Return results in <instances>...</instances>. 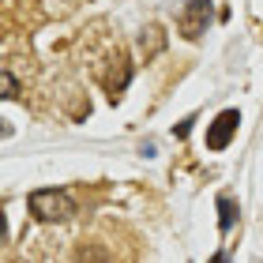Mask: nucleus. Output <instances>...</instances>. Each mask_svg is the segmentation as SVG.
Masks as SVG:
<instances>
[{
	"mask_svg": "<svg viewBox=\"0 0 263 263\" xmlns=\"http://www.w3.org/2000/svg\"><path fill=\"white\" fill-rule=\"evenodd\" d=\"M139 49H143V57H158L162 49H165V34H162V27H147L143 30V38H139Z\"/></svg>",
	"mask_w": 263,
	"mask_h": 263,
	"instance_id": "nucleus-4",
	"label": "nucleus"
},
{
	"mask_svg": "<svg viewBox=\"0 0 263 263\" xmlns=\"http://www.w3.org/2000/svg\"><path fill=\"white\" fill-rule=\"evenodd\" d=\"M211 263H226V256H222V252H214V259H211Z\"/></svg>",
	"mask_w": 263,
	"mask_h": 263,
	"instance_id": "nucleus-10",
	"label": "nucleus"
},
{
	"mask_svg": "<svg viewBox=\"0 0 263 263\" xmlns=\"http://www.w3.org/2000/svg\"><path fill=\"white\" fill-rule=\"evenodd\" d=\"M128 79H132V68H128V61H124V57H117V71H113L109 79H105V87H109V94H113V98H121V94H124Z\"/></svg>",
	"mask_w": 263,
	"mask_h": 263,
	"instance_id": "nucleus-5",
	"label": "nucleus"
},
{
	"mask_svg": "<svg viewBox=\"0 0 263 263\" xmlns=\"http://www.w3.org/2000/svg\"><path fill=\"white\" fill-rule=\"evenodd\" d=\"M4 98H8V102H11V98H19V79L11 76L8 68H4Z\"/></svg>",
	"mask_w": 263,
	"mask_h": 263,
	"instance_id": "nucleus-8",
	"label": "nucleus"
},
{
	"mask_svg": "<svg viewBox=\"0 0 263 263\" xmlns=\"http://www.w3.org/2000/svg\"><path fill=\"white\" fill-rule=\"evenodd\" d=\"M76 263H109V252H105L102 245H79Z\"/></svg>",
	"mask_w": 263,
	"mask_h": 263,
	"instance_id": "nucleus-6",
	"label": "nucleus"
},
{
	"mask_svg": "<svg viewBox=\"0 0 263 263\" xmlns=\"http://www.w3.org/2000/svg\"><path fill=\"white\" fill-rule=\"evenodd\" d=\"M237 124H241V113L237 109H222L214 121L207 124V151H226L237 136Z\"/></svg>",
	"mask_w": 263,
	"mask_h": 263,
	"instance_id": "nucleus-3",
	"label": "nucleus"
},
{
	"mask_svg": "<svg viewBox=\"0 0 263 263\" xmlns=\"http://www.w3.org/2000/svg\"><path fill=\"white\" fill-rule=\"evenodd\" d=\"M27 211L38 222L57 226V222L76 218V199H71V192H64V188H38V192L27 196Z\"/></svg>",
	"mask_w": 263,
	"mask_h": 263,
	"instance_id": "nucleus-1",
	"label": "nucleus"
},
{
	"mask_svg": "<svg viewBox=\"0 0 263 263\" xmlns=\"http://www.w3.org/2000/svg\"><path fill=\"white\" fill-rule=\"evenodd\" d=\"M218 211H222V218H218V230H222V233H230V226H233V214H237L233 199H230V196H218Z\"/></svg>",
	"mask_w": 263,
	"mask_h": 263,
	"instance_id": "nucleus-7",
	"label": "nucleus"
},
{
	"mask_svg": "<svg viewBox=\"0 0 263 263\" xmlns=\"http://www.w3.org/2000/svg\"><path fill=\"white\" fill-rule=\"evenodd\" d=\"M188 132H192V117H188V121H181V124H177V128H173V136H177V139H184Z\"/></svg>",
	"mask_w": 263,
	"mask_h": 263,
	"instance_id": "nucleus-9",
	"label": "nucleus"
},
{
	"mask_svg": "<svg viewBox=\"0 0 263 263\" xmlns=\"http://www.w3.org/2000/svg\"><path fill=\"white\" fill-rule=\"evenodd\" d=\"M211 15H214L211 0H188L181 8V15H177V30H181L188 42H199L211 27Z\"/></svg>",
	"mask_w": 263,
	"mask_h": 263,
	"instance_id": "nucleus-2",
	"label": "nucleus"
}]
</instances>
